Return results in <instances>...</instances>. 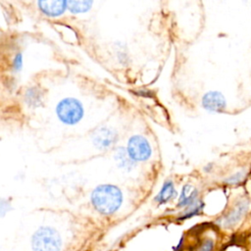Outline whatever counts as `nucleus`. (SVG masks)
<instances>
[{
  "label": "nucleus",
  "mask_w": 251,
  "mask_h": 251,
  "mask_svg": "<svg viewBox=\"0 0 251 251\" xmlns=\"http://www.w3.org/2000/svg\"><path fill=\"white\" fill-rule=\"evenodd\" d=\"M90 200L97 212L109 216L120 209L123 203V193L117 185L100 184L92 190Z\"/></svg>",
  "instance_id": "1"
},
{
  "label": "nucleus",
  "mask_w": 251,
  "mask_h": 251,
  "mask_svg": "<svg viewBox=\"0 0 251 251\" xmlns=\"http://www.w3.org/2000/svg\"><path fill=\"white\" fill-rule=\"evenodd\" d=\"M57 118L67 126L76 125L81 121L84 115V109L81 102L74 97L63 98L56 105Z\"/></svg>",
  "instance_id": "2"
},
{
  "label": "nucleus",
  "mask_w": 251,
  "mask_h": 251,
  "mask_svg": "<svg viewBox=\"0 0 251 251\" xmlns=\"http://www.w3.org/2000/svg\"><path fill=\"white\" fill-rule=\"evenodd\" d=\"M31 246L32 251H61L62 239L55 228L41 226L33 233Z\"/></svg>",
  "instance_id": "3"
},
{
  "label": "nucleus",
  "mask_w": 251,
  "mask_h": 251,
  "mask_svg": "<svg viewBox=\"0 0 251 251\" xmlns=\"http://www.w3.org/2000/svg\"><path fill=\"white\" fill-rule=\"evenodd\" d=\"M126 151L135 163L147 161L152 155V148L149 141L141 134H134L128 138Z\"/></svg>",
  "instance_id": "4"
},
{
  "label": "nucleus",
  "mask_w": 251,
  "mask_h": 251,
  "mask_svg": "<svg viewBox=\"0 0 251 251\" xmlns=\"http://www.w3.org/2000/svg\"><path fill=\"white\" fill-rule=\"evenodd\" d=\"M118 132L109 126H102L92 134V142L99 150L112 148L118 142Z\"/></svg>",
  "instance_id": "5"
},
{
  "label": "nucleus",
  "mask_w": 251,
  "mask_h": 251,
  "mask_svg": "<svg viewBox=\"0 0 251 251\" xmlns=\"http://www.w3.org/2000/svg\"><path fill=\"white\" fill-rule=\"evenodd\" d=\"M249 208V203L246 200H241L229 210L224 217L219 219L218 225L225 228H231L236 226L246 215Z\"/></svg>",
  "instance_id": "6"
},
{
  "label": "nucleus",
  "mask_w": 251,
  "mask_h": 251,
  "mask_svg": "<svg viewBox=\"0 0 251 251\" xmlns=\"http://www.w3.org/2000/svg\"><path fill=\"white\" fill-rule=\"evenodd\" d=\"M226 105V99L219 91H209L202 97V106L209 112H221Z\"/></svg>",
  "instance_id": "7"
},
{
  "label": "nucleus",
  "mask_w": 251,
  "mask_h": 251,
  "mask_svg": "<svg viewBox=\"0 0 251 251\" xmlns=\"http://www.w3.org/2000/svg\"><path fill=\"white\" fill-rule=\"evenodd\" d=\"M37 6L42 14L51 18L60 17L67 10L66 1H62V0L38 1Z\"/></svg>",
  "instance_id": "8"
},
{
  "label": "nucleus",
  "mask_w": 251,
  "mask_h": 251,
  "mask_svg": "<svg viewBox=\"0 0 251 251\" xmlns=\"http://www.w3.org/2000/svg\"><path fill=\"white\" fill-rule=\"evenodd\" d=\"M114 160L120 169L127 172L131 171L132 168L135 166V162L129 157L126 148L125 147H119L116 149L114 154Z\"/></svg>",
  "instance_id": "9"
},
{
  "label": "nucleus",
  "mask_w": 251,
  "mask_h": 251,
  "mask_svg": "<svg viewBox=\"0 0 251 251\" xmlns=\"http://www.w3.org/2000/svg\"><path fill=\"white\" fill-rule=\"evenodd\" d=\"M198 190L191 184L183 185L178 198L177 207H188L197 200Z\"/></svg>",
  "instance_id": "10"
},
{
  "label": "nucleus",
  "mask_w": 251,
  "mask_h": 251,
  "mask_svg": "<svg viewBox=\"0 0 251 251\" xmlns=\"http://www.w3.org/2000/svg\"><path fill=\"white\" fill-rule=\"evenodd\" d=\"M176 196V190L172 180H167L163 183V186L159 193L155 197V201L159 204H165Z\"/></svg>",
  "instance_id": "11"
},
{
  "label": "nucleus",
  "mask_w": 251,
  "mask_h": 251,
  "mask_svg": "<svg viewBox=\"0 0 251 251\" xmlns=\"http://www.w3.org/2000/svg\"><path fill=\"white\" fill-rule=\"evenodd\" d=\"M43 97L44 95L38 87L31 86L27 88L26 92L25 93V102L28 107L37 108L42 104Z\"/></svg>",
  "instance_id": "12"
},
{
  "label": "nucleus",
  "mask_w": 251,
  "mask_h": 251,
  "mask_svg": "<svg viewBox=\"0 0 251 251\" xmlns=\"http://www.w3.org/2000/svg\"><path fill=\"white\" fill-rule=\"evenodd\" d=\"M92 4H93L92 1H76V0L66 1L67 9L73 14L85 13L91 9Z\"/></svg>",
  "instance_id": "13"
},
{
  "label": "nucleus",
  "mask_w": 251,
  "mask_h": 251,
  "mask_svg": "<svg viewBox=\"0 0 251 251\" xmlns=\"http://www.w3.org/2000/svg\"><path fill=\"white\" fill-rule=\"evenodd\" d=\"M204 207V204L203 202H201L200 200H196L193 204H191L190 206L186 207L183 215H181L179 217L178 220L180 221H183V220H186V219H189V218H192L198 214H200V212L202 211Z\"/></svg>",
  "instance_id": "14"
},
{
  "label": "nucleus",
  "mask_w": 251,
  "mask_h": 251,
  "mask_svg": "<svg viewBox=\"0 0 251 251\" xmlns=\"http://www.w3.org/2000/svg\"><path fill=\"white\" fill-rule=\"evenodd\" d=\"M215 246V242L212 238L204 239L197 248V251H213Z\"/></svg>",
  "instance_id": "15"
},
{
  "label": "nucleus",
  "mask_w": 251,
  "mask_h": 251,
  "mask_svg": "<svg viewBox=\"0 0 251 251\" xmlns=\"http://www.w3.org/2000/svg\"><path fill=\"white\" fill-rule=\"evenodd\" d=\"M244 176H245V173L243 171L237 172V173L233 174L232 176H230L229 177H227L226 179V182L228 184H237L244 178Z\"/></svg>",
  "instance_id": "16"
},
{
  "label": "nucleus",
  "mask_w": 251,
  "mask_h": 251,
  "mask_svg": "<svg viewBox=\"0 0 251 251\" xmlns=\"http://www.w3.org/2000/svg\"><path fill=\"white\" fill-rule=\"evenodd\" d=\"M23 65H24V60H23V55L22 53H18L14 60H13V68H14V71L16 73H19L22 71L23 69Z\"/></svg>",
  "instance_id": "17"
}]
</instances>
